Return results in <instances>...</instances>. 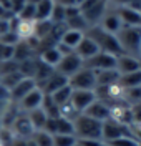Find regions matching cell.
Instances as JSON below:
<instances>
[{
    "instance_id": "obj_1",
    "label": "cell",
    "mask_w": 141,
    "mask_h": 146,
    "mask_svg": "<svg viewBox=\"0 0 141 146\" xmlns=\"http://www.w3.org/2000/svg\"><path fill=\"white\" fill-rule=\"evenodd\" d=\"M85 35L88 38H91L95 42V45L98 46L100 52H105V53L115 55V56H120L123 55L121 48H120V43L116 40V35H111L108 33L106 30L100 27V25H93V27H88V30L85 32Z\"/></svg>"
},
{
    "instance_id": "obj_2",
    "label": "cell",
    "mask_w": 141,
    "mask_h": 146,
    "mask_svg": "<svg viewBox=\"0 0 141 146\" xmlns=\"http://www.w3.org/2000/svg\"><path fill=\"white\" fill-rule=\"evenodd\" d=\"M116 40L124 55L140 58L141 53V27H121L116 33Z\"/></svg>"
},
{
    "instance_id": "obj_3",
    "label": "cell",
    "mask_w": 141,
    "mask_h": 146,
    "mask_svg": "<svg viewBox=\"0 0 141 146\" xmlns=\"http://www.w3.org/2000/svg\"><path fill=\"white\" fill-rule=\"evenodd\" d=\"M101 126H103V121L93 119L81 113L73 121L75 138L76 139H101Z\"/></svg>"
},
{
    "instance_id": "obj_4",
    "label": "cell",
    "mask_w": 141,
    "mask_h": 146,
    "mask_svg": "<svg viewBox=\"0 0 141 146\" xmlns=\"http://www.w3.org/2000/svg\"><path fill=\"white\" fill-rule=\"evenodd\" d=\"M68 85L71 86V90H85V91H95L96 88V78L95 72L83 66L80 72H76L73 76L68 78Z\"/></svg>"
},
{
    "instance_id": "obj_5",
    "label": "cell",
    "mask_w": 141,
    "mask_h": 146,
    "mask_svg": "<svg viewBox=\"0 0 141 146\" xmlns=\"http://www.w3.org/2000/svg\"><path fill=\"white\" fill-rule=\"evenodd\" d=\"M110 119L120 123L123 126H128L133 123L134 119V113L133 108L126 103V101H118V103H113L110 105Z\"/></svg>"
},
{
    "instance_id": "obj_6",
    "label": "cell",
    "mask_w": 141,
    "mask_h": 146,
    "mask_svg": "<svg viewBox=\"0 0 141 146\" xmlns=\"http://www.w3.org/2000/svg\"><path fill=\"white\" fill-rule=\"evenodd\" d=\"M83 66H85V62L73 52V53H70V55L62 56L60 63L55 66V72L60 73V75H63V76H66V78H70L76 72H80Z\"/></svg>"
},
{
    "instance_id": "obj_7",
    "label": "cell",
    "mask_w": 141,
    "mask_h": 146,
    "mask_svg": "<svg viewBox=\"0 0 141 146\" xmlns=\"http://www.w3.org/2000/svg\"><path fill=\"white\" fill-rule=\"evenodd\" d=\"M128 135H131L128 126H123V125H120V123H116V121H113L110 118L106 119V121H103L101 139H103L105 145L113 141V139H118V138H121V136H128Z\"/></svg>"
},
{
    "instance_id": "obj_8",
    "label": "cell",
    "mask_w": 141,
    "mask_h": 146,
    "mask_svg": "<svg viewBox=\"0 0 141 146\" xmlns=\"http://www.w3.org/2000/svg\"><path fill=\"white\" fill-rule=\"evenodd\" d=\"M116 58L115 55L105 53V52H98L93 58L86 60L85 62V66L93 70V72H100V70H113L116 68Z\"/></svg>"
},
{
    "instance_id": "obj_9",
    "label": "cell",
    "mask_w": 141,
    "mask_h": 146,
    "mask_svg": "<svg viewBox=\"0 0 141 146\" xmlns=\"http://www.w3.org/2000/svg\"><path fill=\"white\" fill-rule=\"evenodd\" d=\"M10 129L13 131L15 138L25 139V141H28L30 138L33 136V133H35V129H33L30 119H28V115L27 113H22V111L19 113V116L15 118V121H13V125L10 126Z\"/></svg>"
},
{
    "instance_id": "obj_10",
    "label": "cell",
    "mask_w": 141,
    "mask_h": 146,
    "mask_svg": "<svg viewBox=\"0 0 141 146\" xmlns=\"http://www.w3.org/2000/svg\"><path fill=\"white\" fill-rule=\"evenodd\" d=\"M108 2H110V0H108ZM98 25L103 28V30H106L108 33H111V35H116V33L120 32V28H121L123 25H121L120 17H118V10H116V7H115L113 3H108V9H106L103 18H101V22H100Z\"/></svg>"
},
{
    "instance_id": "obj_11",
    "label": "cell",
    "mask_w": 141,
    "mask_h": 146,
    "mask_svg": "<svg viewBox=\"0 0 141 146\" xmlns=\"http://www.w3.org/2000/svg\"><path fill=\"white\" fill-rule=\"evenodd\" d=\"M43 98H45V93L37 86V88H33V90L30 91L28 95H25L17 105H19V110L22 113H30V111H33V110L42 108Z\"/></svg>"
},
{
    "instance_id": "obj_12",
    "label": "cell",
    "mask_w": 141,
    "mask_h": 146,
    "mask_svg": "<svg viewBox=\"0 0 141 146\" xmlns=\"http://www.w3.org/2000/svg\"><path fill=\"white\" fill-rule=\"evenodd\" d=\"M96 100V95L95 91H85V90H73L71 93V98H70V103L73 105V108L81 115L85 110L88 108L93 101Z\"/></svg>"
},
{
    "instance_id": "obj_13",
    "label": "cell",
    "mask_w": 141,
    "mask_h": 146,
    "mask_svg": "<svg viewBox=\"0 0 141 146\" xmlns=\"http://www.w3.org/2000/svg\"><path fill=\"white\" fill-rule=\"evenodd\" d=\"M33 88H37L35 80H33V78H27V76H23V78H22V80H20V82L9 91V100L13 101V103H19V101L22 100L25 95H28Z\"/></svg>"
},
{
    "instance_id": "obj_14",
    "label": "cell",
    "mask_w": 141,
    "mask_h": 146,
    "mask_svg": "<svg viewBox=\"0 0 141 146\" xmlns=\"http://www.w3.org/2000/svg\"><path fill=\"white\" fill-rule=\"evenodd\" d=\"M35 25H37V20H20L15 15L13 23H12V30L19 35L20 40H28V38L35 36Z\"/></svg>"
},
{
    "instance_id": "obj_15",
    "label": "cell",
    "mask_w": 141,
    "mask_h": 146,
    "mask_svg": "<svg viewBox=\"0 0 141 146\" xmlns=\"http://www.w3.org/2000/svg\"><path fill=\"white\" fill-rule=\"evenodd\" d=\"M141 70V62L140 58L131 56V55H120L116 58V72L120 75H128V73L138 72Z\"/></svg>"
},
{
    "instance_id": "obj_16",
    "label": "cell",
    "mask_w": 141,
    "mask_h": 146,
    "mask_svg": "<svg viewBox=\"0 0 141 146\" xmlns=\"http://www.w3.org/2000/svg\"><path fill=\"white\" fill-rule=\"evenodd\" d=\"M123 27H141V12L131 7H116Z\"/></svg>"
},
{
    "instance_id": "obj_17",
    "label": "cell",
    "mask_w": 141,
    "mask_h": 146,
    "mask_svg": "<svg viewBox=\"0 0 141 146\" xmlns=\"http://www.w3.org/2000/svg\"><path fill=\"white\" fill-rule=\"evenodd\" d=\"M66 85H68V78L63 76V75H60V73L53 72L45 82L38 86V88L43 91L45 95H52V93H55L56 90L63 88V86H66Z\"/></svg>"
},
{
    "instance_id": "obj_18",
    "label": "cell",
    "mask_w": 141,
    "mask_h": 146,
    "mask_svg": "<svg viewBox=\"0 0 141 146\" xmlns=\"http://www.w3.org/2000/svg\"><path fill=\"white\" fill-rule=\"evenodd\" d=\"M108 0H101V2H98L95 7H91L90 10H86V12H83L81 15H83V18L86 20V23H88V27H93V25H98L100 22H101V18H103L105 12H106V9H108Z\"/></svg>"
},
{
    "instance_id": "obj_19",
    "label": "cell",
    "mask_w": 141,
    "mask_h": 146,
    "mask_svg": "<svg viewBox=\"0 0 141 146\" xmlns=\"http://www.w3.org/2000/svg\"><path fill=\"white\" fill-rule=\"evenodd\" d=\"M83 115H86V116H90L93 119H98V121H106L110 118V106L101 100H95L83 111Z\"/></svg>"
},
{
    "instance_id": "obj_20",
    "label": "cell",
    "mask_w": 141,
    "mask_h": 146,
    "mask_svg": "<svg viewBox=\"0 0 141 146\" xmlns=\"http://www.w3.org/2000/svg\"><path fill=\"white\" fill-rule=\"evenodd\" d=\"M98 52H100V50H98V46L95 45V42L91 40V38H88L86 35L83 36V40H81V42L78 43V46L75 48V53L78 55L83 62L90 60V58H93Z\"/></svg>"
},
{
    "instance_id": "obj_21",
    "label": "cell",
    "mask_w": 141,
    "mask_h": 146,
    "mask_svg": "<svg viewBox=\"0 0 141 146\" xmlns=\"http://www.w3.org/2000/svg\"><path fill=\"white\" fill-rule=\"evenodd\" d=\"M37 58L42 62V63L48 65V66H52V68L55 70V66L60 63V60H62V55H60V52L56 50V46H47V48L38 50Z\"/></svg>"
},
{
    "instance_id": "obj_22",
    "label": "cell",
    "mask_w": 141,
    "mask_h": 146,
    "mask_svg": "<svg viewBox=\"0 0 141 146\" xmlns=\"http://www.w3.org/2000/svg\"><path fill=\"white\" fill-rule=\"evenodd\" d=\"M35 56H37L35 50L28 45L27 42H23V40H20L19 43L15 45V48H13V60L17 63H22V62L30 60V58H35Z\"/></svg>"
},
{
    "instance_id": "obj_23",
    "label": "cell",
    "mask_w": 141,
    "mask_h": 146,
    "mask_svg": "<svg viewBox=\"0 0 141 146\" xmlns=\"http://www.w3.org/2000/svg\"><path fill=\"white\" fill-rule=\"evenodd\" d=\"M85 33L83 32H78V30H71V28H66L65 32H63V35L60 36V43H63L65 46L68 48H71L73 52H75V48L78 46V43L83 40Z\"/></svg>"
},
{
    "instance_id": "obj_24",
    "label": "cell",
    "mask_w": 141,
    "mask_h": 146,
    "mask_svg": "<svg viewBox=\"0 0 141 146\" xmlns=\"http://www.w3.org/2000/svg\"><path fill=\"white\" fill-rule=\"evenodd\" d=\"M95 78H96V86H106V85H111V83L118 82L120 73L116 72V68H113V70H100V72H95Z\"/></svg>"
},
{
    "instance_id": "obj_25",
    "label": "cell",
    "mask_w": 141,
    "mask_h": 146,
    "mask_svg": "<svg viewBox=\"0 0 141 146\" xmlns=\"http://www.w3.org/2000/svg\"><path fill=\"white\" fill-rule=\"evenodd\" d=\"M118 83H120V86L123 90H131V88L141 86V70L128 73V75H120Z\"/></svg>"
},
{
    "instance_id": "obj_26",
    "label": "cell",
    "mask_w": 141,
    "mask_h": 146,
    "mask_svg": "<svg viewBox=\"0 0 141 146\" xmlns=\"http://www.w3.org/2000/svg\"><path fill=\"white\" fill-rule=\"evenodd\" d=\"M55 5V0H40L35 5V20H50L52 17V10Z\"/></svg>"
},
{
    "instance_id": "obj_27",
    "label": "cell",
    "mask_w": 141,
    "mask_h": 146,
    "mask_svg": "<svg viewBox=\"0 0 141 146\" xmlns=\"http://www.w3.org/2000/svg\"><path fill=\"white\" fill-rule=\"evenodd\" d=\"M27 115H28V119H30V123H32V126H33L35 131H40V129L45 128L48 116H47V113H45L42 108L33 110V111H30V113H27Z\"/></svg>"
},
{
    "instance_id": "obj_28",
    "label": "cell",
    "mask_w": 141,
    "mask_h": 146,
    "mask_svg": "<svg viewBox=\"0 0 141 146\" xmlns=\"http://www.w3.org/2000/svg\"><path fill=\"white\" fill-rule=\"evenodd\" d=\"M71 93H73L71 86H70V85H66V86H63V88L56 90L55 93L48 95V96H50V98H52V101H53L56 106L60 108V106H63V105H66V103L70 101V98H71Z\"/></svg>"
},
{
    "instance_id": "obj_29",
    "label": "cell",
    "mask_w": 141,
    "mask_h": 146,
    "mask_svg": "<svg viewBox=\"0 0 141 146\" xmlns=\"http://www.w3.org/2000/svg\"><path fill=\"white\" fill-rule=\"evenodd\" d=\"M23 78V75L19 72V70H15V72H10V73H5V75H2L0 76V86L3 88V90L10 91L17 83L20 82Z\"/></svg>"
},
{
    "instance_id": "obj_30",
    "label": "cell",
    "mask_w": 141,
    "mask_h": 146,
    "mask_svg": "<svg viewBox=\"0 0 141 146\" xmlns=\"http://www.w3.org/2000/svg\"><path fill=\"white\" fill-rule=\"evenodd\" d=\"M52 30H53V23L50 20H42V22L37 20V25H35V38L42 42V40H45V38L50 36Z\"/></svg>"
},
{
    "instance_id": "obj_31",
    "label": "cell",
    "mask_w": 141,
    "mask_h": 146,
    "mask_svg": "<svg viewBox=\"0 0 141 146\" xmlns=\"http://www.w3.org/2000/svg\"><path fill=\"white\" fill-rule=\"evenodd\" d=\"M55 135H73V136H75L73 121L58 116V118H56V131H55Z\"/></svg>"
},
{
    "instance_id": "obj_32",
    "label": "cell",
    "mask_w": 141,
    "mask_h": 146,
    "mask_svg": "<svg viewBox=\"0 0 141 146\" xmlns=\"http://www.w3.org/2000/svg\"><path fill=\"white\" fill-rule=\"evenodd\" d=\"M30 141H33L37 146H53V136L47 131H43V129L35 131L33 136L30 138Z\"/></svg>"
},
{
    "instance_id": "obj_33",
    "label": "cell",
    "mask_w": 141,
    "mask_h": 146,
    "mask_svg": "<svg viewBox=\"0 0 141 146\" xmlns=\"http://www.w3.org/2000/svg\"><path fill=\"white\" fill-rule=\"evenodd\" d=\"M123 100L126 101L131 108L138 106V105L141 103V86H138V88H131V90H124V96H123Z\"/></svg>"
},
{
    "instance_id": "obj_34",
    "label": "cell",
    "mask_w": 141,
    "mask_h": 146,
    "mask_svg": "<svg viewBox=\"0 0 141 146\" xmlns=\"http://www.w3.org/2000/svg\"><path fill=\"white\" fill-rule=\"evenodd\" d=\"M66 28H71V30H78V32H86L88 30V23H86V20L83 18V15L80 13V15H76V17L70 18V20H66L65 22Z\"/></svg>"
},
{
    "instance_id": "obj_35",
    "label": "cell",
    "mask_w": 141,
    "mask_h": 146,
    "mask_svg": "<svg viewBox=\"0 0 141 146\" xmlns=\"http://www.w3.org/2000/svg\"><path fill=\"white\" fill-rule=\"evenodd\" d=\"M75 143L73 135H53V146H75Z\"/></svg>"
},
{
    "instance_id": "obj_36",
    "label": "cell",
    "mask_w": 141,
    "mask_h": 146,
    "mask_svg": "<svg viewBox=\"0 0 141 146\" xmlns=\"http://www.w3.org/2000/svg\"><path fill=\"white\" fill-rule=\"evenodd\" d=\"M50 22H52V23H65V7H62L60 3L55 2L53 10H52Z\"/></svg>"
},
{
    "instance_id": "obj_37",
    "label": "cell",
    "mask_w": 141,
    "mask_h": 146,
    "mask_svg": "<svg viewBox=\"0 0 141 146\" xmlns=\"http://www.w3.org/2000/svg\"><path fill=\"white\" fill-rule=\"evenodd\" d=\"M15 139L17 138H15L13 131L10 128H3V126L0 128V145L2 146H12Z\"/></svg>"
},
{
    "instance_id": "obj_38",
    "label": "cell",
    "mask_w": 141,
    "mask_h": 146,
    "mask_svg": "<svg viewBox=\"0 0 141 146\" xmlns=\"http://www.w3.org/2000/svg\"><path fill=\"white\" fill-rule=\"evenodd\" d=\"M58 110H60V116H62V118L70 119V121H75V118L80 115V113L73 108V105H71L70 101H68L66 105H63V106H60Z\"/></svg>"
},
{
    "instance_id": "obj_39",
    "label": "cell",
    "mask_w": 141,
    "mask_h": 146,
    "mask_svg": "<svg viewBox=\"0 0 141 146\" xmlns=\"http://www.w3.org/2000/svg\"><path fill=\"white\" fill-rule=\"evenodd\" d=\"M106 146H140V143L131 135H128V136H121L118 139H113L110 143H106Z\"/></svg>"
},
{
    "instance_id": "obj_40",
    "label": "cell",
    "mask_w": 141,
    "mask_h": 146,
    "mask_svg": "<svg viewBox=\"0 0 141 146\" xmlns=\"http://www.w3.org/2000/svg\"><path fill=\"white\" fill-rule=\"evenodd\" d=\"M17 17H19L20 20H35V5L25 3V5L22 7V10L17 13Z\"/></svg>"
},
{
    "instance_id": "obj_41",
    "label": "cell",
    "mask_w": 141,
    "mask_h": 146,
    "mask_svg": "<svg viewBox=\"0 0 141 146\" xmlns=\"http://www.w3.org/2000/svg\"><path fill=\"white\" fill-rule=\"evenodd\" d=\"M13 48L15 46L5 45L0 42V63H5V62H12L13 60Z\"/></svg>"
},
{
    "instance_id": "obj_42",
    "label": "cell",
    "mask_w": 141,
    "mask_h": 146,
    "mask_svg": "<svg viewBox=\"0 0 141 146\" xmlns=\"http://www.w3.org/2000/svg\"><path fill=\"white\" fill-rule=\"evenodd\" d=\"M0 42H2V43H5V45L15 46L20 42V38H19V35H17L13 30H10V32H7L3 36H0Z\"/></svg>"
},
{
    "instance_id": "obj_43",
    "label": "cell",
    "mask_w": 141,
    "mask_h": 146,
    "mask_svg": "<svg viewBox=\"0 0 141 146\" xmlns=\"http://www.w3.org/2000/svg\"><path fill=\"white\" fill-rule=\"evenodd\" d=\"M13 17H15V15H13ZM12 18H0V36H3L7 32L12 30Z\"/></svg>"
},
{
    "instance_id": "obj_44",
    "label": "cell",
    "mask_w": 141,
    "mask_h": 146,
    "mask_svg": "<svg viewBox=\"0 0 141 146\" xmlns=\"http://www.w3.org/2000/svg\"><path fill=\"white\" fill-rule=\"evenodd\" d=\"M56 3H60L62 7H78L80 9V5L83 3L85 0H55Z\"/></svg>"
},
{
    "instance_id": "obj_45",
    "label": "cell",
    "mask_w": 141,
    "mask_h": 146,
    "mask_svg": "<svg viewBox=\"0 0 141 146\" xmlns=\"http://www.w3.org/2000/svg\"><path fill=\"white\" fill-rule=\"evenodd\" d=\"M81 146H106L101 139H76Z\"/></svg>"
},
{
    "instance_id": "obj_46",
    "label": "cell",
    "mask_w": 141,
    "mask_h": 146,
    "mask_svg": "<svg viewBox=\"0 0 141 146\" xmlns=\"http://www.w3.org/2000/svg\"><path fill=\"white\" fill-rule=\"evenodd\" d=\"M10 2H12V13L13 15H17L22 10V7L25 5V0H10Z\"/></svg>"
},
{
    "instance_id": "obj_47",
    "label": "cell",
    "mask_w": 141,
    "mask_h": 146,
    "mask_svg": "<svg viewBox=\"0 0 141 146\" xmlns=\"http://www.w3.org/2000/svg\"><path fill=\"white\" fill-rule=\"evenodd\" d=\"M13 17V13L9 12V10H5L2 5H0V18H12Z\"/></svg>"
},
{
    "instance_id": "obj_48",
    "label": "cell",
    "mask_w": 141,
    "mask_h": 146,
    "mask_svg": "<svg viewBox=\"0 0 141 146\" xmlns=\"http://www.w3.org/2000/svg\"><path fill=\"white\" fill-rule=\"evenodd\" d=\"M0 5H2L5 10L12 12V2H10V0H0Z\"/></svg>"
},
{
    "instance_id": "obj_49",
    "label": "cell",
    "mask_w": 141,
    "mask_h": 146,
    "mask_svg": "<svg viewBox=\"0 0 141 146\" xmlns=\"http://www.w3.org/2000/svg\"><path fill=\"white\" fill-rule=\"evenodd\" d=\"M12 146H28V143L25 141V139H19V138H17V139L13 141V145H12Z\"/></svg>"
},
{
    "instance_id": "obj_50",
    "label": "cell",
    "mask_w": 141,
    "mask_h": 146,
    "mask_svg": "<svg viewBox=\"0 0 141 146\" xmlns=\"http://www.w3.org/2000/svg\"><path fill=\"white\" fill-rule=\"evenodd\" d=\"M40 0H25V3H32V5H37Z\"/></svg>"
},
{
    "instance_id": "obj_51",
    "label": "cell",
    "mask_w": 141,
    "mask_h": 146,
    "mask_svg": "<svg viewBox=\"0 0 141 146\" xmlns=\"http://www.w3.org/2000/svg\"><path fill=\"white\" fill-rule=\"evenodd\" d=\"M75 146H81V145H78V141H76V143H75Z\"/></svg>"
},
{
    "instance_id": "obj_52",
    "label": "cell",
    "mask_w": 141,
    "mask_h": 146,
    "mask_svg": "<svg viewBox=\"0 0 141 146\" xmlns=\"http://www.w3.org/2000/svg\"><path fill=\"white\" fill-rule=\"evenodd\" d=\"M140 58H141V53H140Z\"/></svg>"
},
{
    "instance_id": "obj_53",
    "label": "cell",
    "mask_w": 141,
    "mask_h": 146,
    "mask_svg": "<svg viewBox=\"0 0 141 146\" xmlns=\"http://www.w3.org/2000/svg\"><path fill=\"white\" fill-rule=\"evenodd\" d=\"M0 146H2V145H0Z\"/></svg>"
}]
</instances>
